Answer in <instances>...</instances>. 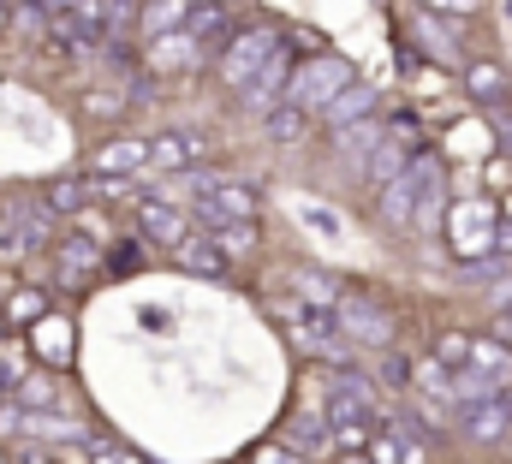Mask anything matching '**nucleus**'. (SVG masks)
Segmentation results:
<instances>
[{
    "label": "nucleus",
    "instance_id": "f257e3e1",
    "mask_svg": "<svg viewBox=\"0 0 512 464\" xmlns=\"http://www.w3.org/2000/svg\"><path fill=\"white\" fill-rule=\"evenodd\" d=\"M382 215L393 227H417V232H441V215H447V179H441V161L429 149H417L405 161L399 179L382 185Z\"/></svg>",
    "mask_w": 512,
    "mask_h": 464
},
{
    "label": "nucleus",
    "instance_id": "f03ea898",
    "mask_svg": "<svg viewBox=\"0 0 512 464\" xmlns=\"http://www.w3.org/2000/svg\"><path fill=\"white\" fill-rule=\"evenodd\" d=\"M346 84H352V60H340V54H316V60H304V66L286 78V108H298V114L328 108Z\"/></svg>",
    "mask_w": 512,
    "mask_h": 464
},
{
    "label": "nucleus",
    "instance_id": "7ed1b4c3",
    "mask_svg": "<svg viewBox=\"0 0 512 464\" xmlns=\"http://www.w3.org/2000/svg\"><path fill=\"white\" fill-rule=\"evenodd\" d=\"M280 316V328L292 334V346L310 351V357H340V346H346V334H340V322H334V304H280L274 310Z\"/></svg>",
    "mask_w": 512,
    "mask_h": 464
},
{
    "label": "nucleus",
    "instance_id": "20e7f679",
    "mask_svg": "<svg viewBox=\"0 0 512 464\" xmlns=\"http://www.w3.org/2000/svg\"><path fill=\"white\" fill-rule=\"evenodd\" d=\"M197 221L215 232L227 227V221H256V209H262V197H256V185H245V179H197Z\"/></svg>",
    "mask_w": 512,
    "mask_h": 464
},
{
    "label": "nucleus",
    "instance_id": "39448f33",
    "mask_svg": "<svg viewBox=\"0 0 512 464\" xmlns=\"http://www.w3.org/2000/svg\"><path fill=\"white\" fill-rule=\"evenodd\" d=\"M495 227H501V209L495 203H453L447 209V238L465 262H477L483 250H495Z\"/></svg>",
    "mask_w": 512,
    "mask_h": 464
},
{
    "label": "nucleus",
    "instance_id": "423d86ee",
    "mask_svg": "<svg viewBox=\"0 0 512 464\" xmlns=\"http://www.w3.org/2000/svg\"><path fill=\"white\" fill-rule=\"evenodd\" d=\"M334 322L352 346H393V310L376 304V298H340Z\"/></svg>",
    "mask_w": 512,
    "mask_h": 464
},
{
    "label": "nucleus",
    "instance_id": "0eeeda50",
    "mask_svg": "<svg viewBox=\"0 0 512 464\" xmlns=\"http://www.w3.org/2000/svg\"><path fill=\"white\" fill-rule=\"evenodd\" d=\"M280 48V36L274 30H239L233 42H227V54H221V78L233 84V90H245L256 72H262V60Z\"/></svg>",
    "mask_w": 512,
    "mask_h": 464
},
{
    "label": "nucleus",
    "instance_id": "6e6552de",
    "mask_svg": "<svg viewBox=\"0 0 512 464\" xmlns=\"http://www.w3.org/2000/svg\"><path fill=\"white\" fill-rule=\"evenodd\" d=\"M137 232H143L149 244H161V250H179V244L191 238L185 215H179L173 203H161V197H143V203H137Z\"/></svg>",
    "mask_w": 512,
    "mask_h": 464
},
{
    "label": "nucleus",
    "instance_id": "1a4fd4ad",
    "mask_svg": "<svg viewBox=\"0 0 512 464\" xmlns=\"http://www.w3.org/2000/svg\"><path fill=\"white\" fill-rule=\"evenodd\" d=\"M209 155V143L197 137V131H161L155 143H149V167H161V173H185V167H197Z\"/></svg>",
    "mask_w": 512,
    "mask_h": 464
},
{
    "label": "nucleus",
    "instance_id": "9d476101",
    "mask_svg": "<svg viewBox=\"0 0 512 464\" xmlns=\"http://www.w3.org/2000/svg\"><path fill=\"white\" fill-rule=\"evenodd\" d=\"M286 78H292V54H286V48H274V54L262 60V72L239 90V96H245V108H251V114H268V108H274V96H286Z\"/></svg>",
    "mask_w": 512,
    "mask_h": 464
},
{
    "label": "nucleus",
    "instance_id": "9b49d317",
    "mask_svg": "<svg viewBox=\"0 0 512 464\" xmlns=\"http://www.w3.org/2000/svg\"><path fill=\"white\" fill-rule=\"evenodd\" d=\"M507 417H512V393H489V399H471L465 405V435L471 441H501L507 435Z\"/></svg>",
    "mask_w": 512,
    "mask_h": 464
},
{
    "label": "nucleus",
    "instance_id": "f8f14e48",
    "mask_svg": "<svg viewBox=\"0 0 512 464\" xmlns=\"http://www.w3.org/2000/svg\"><path fill=\"white\" fill-rule=\"evenodd\" d=\"M370 381H334V393H328V423L340 429V423H370Z\"/></svg>",
    "mask_w": 512,
    "mask_h": 464
},
{
    "label": "nucleus",
    "instance_id": "ddd939ff",
    "mask_svg": "<svg viewBox=\"0 0 512 464\" xmlns=\"http://www.w3.org/2000/svg\"><path fill=\"white\" fill-rule=\"evenodd\" d=\"M143 167H149V143H137V137H120V143H102L96 149V173L102 179H131Z\"/></svg>",
    "mask_w": 512,
    "mask_h": 464
},
{
    "label": "nucleus",
    "instance_id": "4468645a",
    "mask_svg": "<svg viewBox=\"0 0 512 464\" xmlns=\"http://www.w3.org/2000/svg\"><path fill=\"white\" fill-rule=\"evenodd\" d=\"M322 114H328V125H334V131H352V125H364V119L376 114V90H370V84H346V90H340Z\"/></svg>",
    "mask_w": 512,
    "mask_h": 464
},
{
    "label": "nucleus",
    "instance_id": "2eb2a0df",
    "mask_svg": "<svg viewBox=\"0 0 512 464\" xmlns=\"http://www.w3.org/2000/svg\"><path fill=\"white\" fill-rule=\"evenodd\" d=\"M292 215H298V227L316 232L322 244H346V221H340L328 203H316V197H298V209H292Z\"/></svg>",
    "mask_w": 512,
    "mask_h": 464
},
{
    "label": "nucleus",
    "instance_id": "dca6fc26",
    "mask_svg": "<svg viewBox=\"0 0 512 464\" xmlns=\"http://www.w3.org/2000/svg\"><path fill=\"white\" fill-rule=\"evenodd\" d=\"M102 268V256H96V244L84 238V232H66V244H60V274L78 286V280H90Z\"/></svg>",
    "mask_w": 512,
    "mask_h": 464
},
{
    "label": "nucleus",
    "instance_id": "f3484780",
    "mask_svg": "<svg viewBox=\"0 0 512 464\" xmlns=\"http://www.w3.org/2000/svg\"><path fill=\"white\" fill-rule=\"evenodd\" d=\"M465 84H471V96H477V102H512V78L495 66V60L465 66Z\"/></svg>",
    "mask_w": 512,
    "mask_h": 464
},
{
    "label": "nucleus",
    "instance_id": "a211bd4d",
    "mask_svg": "<svg viewBox=\"0 0 512 464\" xmlns=\"http://www.w3.org/2000/svg\"><path fill=\"white\" fill-rule=\"evenodd\" d=\"M411 155H417V149H405L399 137H382V143L370 149V161H364V167H370V179H376V185H387V179H399V173H405V161H411Z\"/></svg>",
    "mask_w": 512,
    "mask_h": 464
},
{
    "label": "nucleus",
    "instance_id": "6ab92c4d",
    "mask_svg": "<svg viewBox=\"0 0 512 464\" xmlns=\"http://www.w3.org/2000/svg\"><path fill=\"white\" fill-rule=\"evenodd\" d=\"M209 244L233 262V256H251L256 250V221H227V227H215L209 232Z\"/></svg>",
    "mask_w": 512,
    "mask_h": 464
},
{
    "label": "nucleus",
    "instance_id": "aec40b11",
    "mask_svg": "<svg viewBox=\"0 0 512 464\" xmlns=\"http://www.w3.org/2000/svg\"><path fill=\"white\" fill-rule=\"evenodd\" d=\"M173 256H179V268H191V274H221V268H227V256H221L209 238H185Z\"/></svg>",
    "mask_w": 512,
    "mask_h": 464
},
{
    "label": "nucleus",
    "instance_id": "412c9836",
    "mask_svg": "<svg viewBox=\"0 0 512 464\" xmlns=\"http://www.w3.org/2000/svg\"><path fill=\"white\" fill-rule=\"evenodd\" d=\"M185 12H191V0H155V6L143 12V30H155V36L167 30V36H173V30L185 24Z\"/></svg>",
    "mask_w": 512,
    "mask_h": 464
},
{
    "label": "nucleus",
    "instance_id": "4be33fe9",
    "mask_svg": "<svg viewBox=\"0 0 512 464\" xmlns=\"http://www.w3.org/2000/svg\"><path fill=\"white\" fill-rule=\"evenodd\" d=\"M18 399H24L30 411H60V405H66V399L54 393V381H48V375H30V381L18 387Z\"/></svg>",
    "mask_w": 512,
    "mask_h": 464
},
{
    "label": "nucleus",
    "instance_id": "5701e85b",
    "mask_svg": "<svg viewBox=\"0 0 512 464\" xmlns=\"http://www.w3.org/2000/svg\"><path fill=\"white\" fill-rule=\"evenodd\" d=\"M268 137L298 143V137H304V114H298V108H286V102H274V108H268Z\"/></svg>",
    "mask_w": 512,
    "mask_h": 464
},
{
    "label": "nucleus",
    "instance_id": "b1692460",
    "mask_svg": "<svg viewBox=\"0 0 512 464\" xmlns=\"http://www.w3.org/2000/svg\"><path fill=\"white\" fill-rule=\"evenodd\" d=\"M90 197H84V185L78 179H60V185H48V209L54 215H72V209H84Z\"/></svg>",
    "mask_w": 512,
    "mask_h": 464
},
{
    "label": "nucleus",
    "instance_id": "393cba45",
    "mask_svg": "<svg viewBox=\"0 0 512 464\" xmlns=\"http://www.w3.org/2000/svg\"><path fill=\"white\" fill-rule=\"evenodd\" d=\"M376 143H382V131H376V125H358V131H340V155H346V161H352V155L364 161V149H376Z\"/></svg>",
    "mask_w": 512,
    "mask_h": 464
},
{
    "label": "nucleus",
    "instance_id": "a878e982",
    "mask_svg": "<svg viewBox=\"0 0 512 464\" xmlns=\"http://www.w3.org/2000/svg\"><path fill=\"white\" fill-rule=\"evenodd\" d=\"M465 351H471V340H465V334H447V340L435 346V363H441L447 375H459V369H465Z\"/></svg>",
    "mask_w": 512,
    "mask_h": 464
},
{
    "label": "nucleus",
    "instance_id": "bb28decb",
    "mask_svg": "<svg viewBox=\"0 0 512 464\" xmlns=\"http://www.w3.org/2000/svg\"><path fill=\"white\" fill-rule=\"evenodd\" d=\"M42 357H48V363H66V357H72V328H54V322H48V328H42Z\"/></svg>",
    "mask_w": 512,
    "mask_h": 464
},
{
    "label": "nucleus",
    "instance_id": "cd10ccee",
    "mask_svg": "<svg viewBox=\"0 0 512 464\" xmlns=\"http://www.w3.org/2000/svg\"><path fill=\"white\" fill-rule=\"evenodd\" d=\"M334 441H340L346 453H364V447H370V423H340V429H334Z\"/></svg>",
    "mask_w": 512,
    "mask_h": 464
},
{
    "label": "nucleus",
    "instance_id": "c85d7f7f",
    "mask_svg": "<svg viewBox=\"0 0 512 464\" xmlns=\"http://www.w3.org/2000/svg\"><path fill=\"white\" fill-rule=\"evenodd\" d=\"M12 316H24V322H42V316H48L42 292H18V298H12Z\"/></svg>",
    "mask_w": 512,
    "mask_h": 464
},
{
    "label": "nucleus",
    "instance_id": "c756f323",
    "mask_svg": "<svg viewBox=\"0 0 512 464\" xmlns=\"http://www.w3.org/2000/svg\"><path fill=\"white\" fill-rule=\"evenodd\" d=\"M90 459H96V464H137L126 447H108V441H90Z\"/></svg>",
    "mask_w": 512,
    "mask_h": 464
},
{
    "label": "nucleus",
    "instance_id": "7c9ffc66",
    "mask_svg": "<svg viewBox=\"0 0 512 464\" xmlns=\"http://www.w3.org/2000/svg\"><path fill=\"white\" fill-rule=\"evenodd\" d=\"M292 447H298V453H322V435H316L310 423H298V429H292Z\"/></svg>",
    "mask_w": 512,
    "mask_h": 464
},
{
    "label": "nucleus",
    "instance_id": "2f4dec72",
    "mask_svg": "<svg viewBox=\"0 0 512 464\" xmlns=\"http://www.w3.org/2000/svg\"><path fill=\"white\" fill-rule=\"evenodd\" d=\"M382 375L393 381V387H405V381H411V363H405V357H387V363H382Z\"/></svg>",
    "mask_w": 512,
    "mask_h": 464
},
{
    "label": "nucleus",
    "instance_id": "473e14b6",
    "mask_svg": "<svg viewBox=\"0 0 512 464\" xmlns=\"http://www.w3.org/2000/svg\"><path fill=\"white\" fill-rule=\"evenodd\" d=\"M495 340H512V304L495 316Z\"/></svg>",
    "mask_w": 512,
    "mask_h": 464
},
{
    "label": "nucleus",
    "instance_id": "72a5a7b5",
    "mask_svg": "<svg viewBox=\"0 0 512 464\" xmlns=\"http://www.w3.org/2000/svg\"><path fill=\"white\" fill-rule=\"evenodd\" d=\"M495 137H501V149L512 155V114H507V119H495Z\"/></svg>",
    "mask_w": 512,
    "mask_h": 464
},
{
    "label": "nucleus",
    "instance_id": "f704fd0d",
    "mask_svg": "<svg viewBox=\"0 0 512 464\" xmlns=\"http://www.w3.org/2000/svg\"><path fill=\"white\" fill-rule=\"evenodd\" d=\"M429 6H453V12H477V0H429Z\"/></svg>",
    "mask_w": 512,
    "mask_h": 464
},
{
    "label": "nucleus",
    "instance_id": "c9c22d12",
    "mask_svg": "<svg viewBox=\"0 0 512 464\" xmlns=\"http://www.w3.org/2000/svg\"><path fill=\"white\" fill-rule=\"evenodd\" d=\"M346 464H364V459H358V453H346Z\"/></svg>",
    "mask_w": 512,
    "mask_h": 464
},
{
    "label": "nucleus",
    "instance_id": "e433bc0d",
    "mask_svg": "<svg viewBox=\"0 0 512 464\" xmlns=\"http://www.w3.org/2000/svg\"><path fill=\"white\" fill-rule=\"evenodd\" d=\"M507 12H512V0H507Z\"/></svg>",
    "mask_w": 512,
    "mask_h": 464
}]
</instances>
